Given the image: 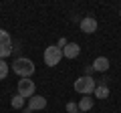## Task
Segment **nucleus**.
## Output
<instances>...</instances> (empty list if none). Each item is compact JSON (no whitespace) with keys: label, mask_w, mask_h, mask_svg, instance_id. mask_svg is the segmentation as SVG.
Returning a JSON list of instances; mask_svg holds the SVG:
<instances>
[{"label":"nucleus","mask_w":121,"mask_h":113,"mask_svg":"<svg viewBox=\"0 0 121 113\" xmlns=\"http://www.w3.org/2000/svg\"><path fill=\"white\" fill-rule=\"evenodd\" d=\"M12 71L16 75H20L22 79H30V75L35 73V63L30 59H24V56H18L16 61L12 63Z\"/></svg>","instance_id":"f257e3e1"},{"label":"nucleus","mask_w":121,"mask_h":113,"mask_svg":"<svg viewBox=\"0 0 121 113\" xmlns=\"http://www.w3.org/2000/svg\"><path fill=\"white\" fill-rule=\"evenodd\" d=\"M73 87H75V91L81 93V95H91V93L95 91L97 83H95V79L91 77V75H83V77H79L77 81L73 83Z\"/></svg>","instance_id":"f03ea898"},{"label":"nucleus","mask_w":121,"mask_h":113,"mask_svg":"<svg viewBox=\"0 0 121 113\" xmlns=\"http://www.w3.org/2000/svg\"><path fill=\"white\" fill-rule=\"evenodd\" d=\"M60 59H63V48H59L56 44H51L44 48V65L47 67H56Z\"/></svg>","instance_id":"7ed1b4c3"},{"label":"nucleus","mask_w":121,"mask_h":113,"mask_svg":"<svg viewBox=\"0 0 121 113\" xmlns=\"http://www.w3.org/2000/svg\"><path fill=\"white\" fill-rule=\"evenodd\" d=\"M12 51L14 48H12V39H10V35L4 30V28H0V59L4 61Z\"/></svg>","instance_id":"20e7f679"},{"label":"nucleus","mask_w":121,"mask_h":113,"mask_svg":"<svg viewBox=\"0 0 121 113\" xmlns=\"http://www.w3.org/2000/svg\"><path fill=\"white\" fill-rule=\"evenodd\" d=\"M35 91H36L35 81H30V79H20V81H18V95H20L22 99L35 97Z\"/></svg>","instance_id":"39448f33"},{"label":"nucleus","mask_w":121,"mask_h":113,"mask_svg":"<svg viewBox=\"0 0 121 113\" xmlns=\"http://www.w3.org/2000/svg\"><path fill=\"white\" fill-rule=\"evenodd\" d=\"M81 30L85 32V35H93V32L97 30V20L93 16H85L81 20Z\"/></svg>","instance_id":"423d86ee"},{"label":"nucleus","mask_w":121,"mask_h":113,"mask_svg":"<svg viewBox=\"0 0 121 113\" xmlns=\"http://www.w3.org/2000/svg\"><path fill=\"white\" fill-rule=\"evenodd\" d=\"M47 107V97H40V95H35L28 99V109L30 111H39V109H44Z\"/></svg>","instance_id":"0eeeda50"},{"label":"nucleus","mask_w":121,"mask_h":113,"mask_svg":"<svg viewBox=\"0 0 121 113\" xmlns=\"http://www.w3.org/2000/svg\"><path fill=\"white\" fill-rule=\"evenodd\" d=\"M79 52H81V47H79L77 43H69L63 48V56H65V59H77Z\"/></svg>","instance_id":"6e6552de"},{"label":"nucleus","mask_w":121,"mask_h":113,"mask_svg":"<svg viewBox=\"0 0 121 113\" xmlns=\"http://www.w3.org/2000/svg\"><path fill=\"white\" fill-rule=\"evenodd\" d=\"M109 69V59L107 56H97L93 61V71H99V73H105Z\"/></svg>","instance_id":"1a4fd4ad"},{"label":"nucleus","mask_w":121,"mask_h":113,"mask_svg":"<svg viewBox=\"0 0 121 113\" xmlns=\"http://www.w3.org/2000/svg\"><path fill=\"white\" fill-rule=\"evenodd\" d=\"M93 95H95L97 99H107V97H109V87L105 85V83H101V85H97V87H95Z\"/></svg>","instance_id":"9d476101"},{"label":"nucleus","mask_w":121,"mask_h":113,"mask_svg":"<svg viewBox=\"0 0 121 113\" xmlns=\"http://www.w3.org/2000/svg\"><path fill=\"white\" fill-rule=\"evenodd\" d=\"M91 107H93V97H89V95H85V97H83V99L81 101H79V111H89V109Z\"/></svg>","instance_id":"9b49d317"},{"label":"nucleus","mask_w":121,"mask_h":113,"mask_svg":"<svg viewBox=\"0 0 121 113\" xmlns=\"http://www.w3.org/2000/svg\"><path fill=\"white\" fill-rule=\"evenodd\" d=\"M10 103H12V107H14V109H22V107H24V99H22L18 93L12 97V101H10Z\"/></svg>","instance_id":"f8f14e48"},{"label":"nucleus","mask_w":121,"mask_h":113,"mask_svg":"<svg viewBox=\"0 0 121 113\" xmlns=\"http://www.w3.org/2000/svg\"><path fill=\"white\" fill-rule=\"evenodd\" d=\"M6 75H8V63L0 59V81H2V79H6Z\"/></svg>","instance_id":"ddd939ff"},{"label":"nucleus","mask_w":121,"mask_h":113,"mask_svg":"<svg viewBox=\"0 0 121 113\" xmlns=\"http://www.w3.org/2000/svg\"><path fill=\"white\" fill-rule=\"evenodd\" d=\"M67 111H69V113H77L79 111V105L75 103V101H69V103H67Z\"/></svg>","instance_id":"4468645a"},{"label":"nucleus","mask_w":121,"mask_h":113,"mask_svg":"<svg viewBox=\"0 0 121 113\" xmlns=\"http://www.w3.org/2000/svg\"><path fill=\"white\" fill-rule=\"evenodd\" d=\"M67 44H69V43H67V39H63V36H60V39H59V44H56V47H59V48H65Z\"/></svg>","instance_id":"2eb2a0df"},{"label":"nucleus","mask_w":121,"mask_h":113,"mask_svg":"<svg viewBox=\"0 0 121 113\" xmlns=\"http://www.w3.org/2000/svg\"><path fill=\"white\" fill-rule=\"evenodd\" d=\"M81 113H85V111H81Z\"/></svg>","instance_id":"dca6fc26"},{"label":"nucleus","mask_w":121,"mask_h":113,"mask_svg":"<svg viewBox=\"0 0 121 113\" xmlns=\"http://www.w3.org/2000/svg\"><path fill=\"white\" fill-rule=\"evenodd\" d=\"M119 14H121V12H119Z\"/></svg>","instance_id":"f3484780"}]
</instances>
